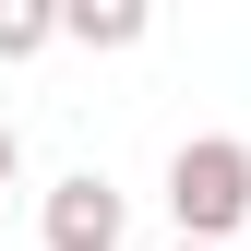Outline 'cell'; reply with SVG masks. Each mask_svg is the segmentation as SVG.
Masks as SVG:
<instances>
[{"instance_id": "1", "label": "cell", "mask_w": 251, "mask_h": 251, "mask_svg": "<svg viewBox=\"0 0 251 251\" xmlns=\"http://www.w3.org/2000/svg\"><path fill=\"white\" fill-rule=\"evenodd\" d=\"M168 215H179L192 251H227L251 227V144L239 132H192V144L168 155Z\"/></svg>"}, {"instance_id": "2", "label": "cell", "mask_w": 251, "mask_h": 251, "mask_svg": "<svg viewBox=\"0 0 251 251\" xmlns=\"http://www.w3.org/2000/svg\"><path fill=\"white\" fill-rule=\"evenodd\" d=\"M120 227H132V203H120L96 168H72L48 192V251H120Z\"/></svg>"}, {"instance_id": "3", "label": "cell", "mask_w": 251, "mask_h": 251, "mask_svg": "<svg viewBox=\"0 0 251 251\" xmlns=\"http://www.w3.org/2000/svg\"><path fill=\"white\" fill-rule=\"evenodd\" d=\"M60 36L72 48H144V0H84V12H60Z\"/></svg>"}, {"instance_id": "4", "label": "cell", "mask_w": 251, "mask_h": 251, "mask_svg": "<svg viewBox=\"0 0 251 251\" xmlns=\"http://www.w3.org/2000/svg\"><path fill=\"white\" fill-rule=\"evenodd\" d=\"M36 48H60V12L48 0H0V60H36Z\"/></svg>"}, {"instance_id": "5", "label": "cell", "mask_w": 251, "mask_h": 251, "mask_svg": "<svg viewBox=\"0 0 251 251\" xmlns=\"http://www.w3.org/2000/svg\"><path fill=\"white\" fill-rule=\"evenodd\" d=\"M12 168H24V144H12V120H0V192H12Z\"/></svg>"}, {"instance_id": "6", "label": "cell", "mask_w": 251, "mask_h": 251, "mask_svg": "<svg viewBox=\"0 0 251 251\" xmlns=\"http://www.w3.org/2000/svg\"><path fill=\"white\" fill-rule=\"evenodd\" d=\"M179 251H192V239H179Z\"/></svg>"}]
</instances>
